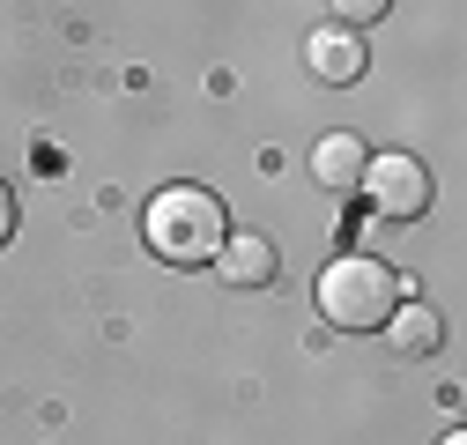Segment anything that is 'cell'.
<instances>
[{
  "label": "cell",
  "instance_id": "52a82bcc",
  "mask_svg": "<svg viewBox=\"0 0 467 445\" xmlns=\"http://www.w3.org/2000/svg\"><path fill=\"white\" fill-rule=\"evenodd\" d=\"M393 349H408V357H431L438 342H445V326H438V312L431 305H393Z\"/></svg>",
  "mask_w": 467,
  "mask_h": 445
},
{
  "label": "cell",
  "instance_id": "7a4b0ae2",
  "mask_svg": "<svg viewBox=\"0 0 467 445\" xmlns=\"http://www.w3.org/2000/svg\"><path fill=\"white\" fill-rule=\"evenodd\" d=\"M393 305H400V274H393L386 260L341 253V260L319 274V312H327V326H341V334H371V326H386Z\"/></svg>",
  "mask_w": 467,
  "mask_h": 445
},
{
  "label": "cell",
  "instance_id": "ba28073f",
  "mask_svg": "<svg viewBox=\"0 0 467 445\" xmlns=\"http://www.w3.org/2000/svg\"><path fill=\"white\" fill-rule=\"evenodd\" d=\"M386 8H393V0H334V16H341L348 30H364V23H379Z\"/></svg>",
  "mask_w": 467,
  "mask_h": 445
},
{
  "label": "cell",
  "instance_id": "6da1fadb",
  "mask_svg": "<svg viewBox=\"0 0 467 445\" xmlns=\"http://www.w3.org/2000/svg\"><path fill=\"white\" fill-rule=\"evenodd\" d=\"M141 238H149V253L171 260V267H201V260L223 253L230 215H223V201H215L208 186H163V193L149 201V215H141Z\"/></svg>",
  "mask_w": 467,
  "mask_h": 445
},
{
  "label": "cell",
  "instance_id": "30bf717a",
  "mask_svg": "<svg viewBox=\"0 0 467 445\" xmlns=\"http://www.w3.org/2000/svg\"><path fill=\"white\" fill-rule=\"evenodd\" d=\"M445 445H467V438H460V430H452V438H445Z\"/></svg>",
  "mask_w": 467,
  "mask_h": 445
},
{
  "label": "cell",
  "instance_id": "9c48e42d",
  "mask_svg": "<svg viewBox=\"0 0 467 445\" xmlns=\"http://www.w3.org/2000/svg\"><path fill=\"white\" fill-rule=\"evenodd\" d=\"M8 238H16V193L0 186V245H8Z\"/></svg>",
  "mask_w": 467,
  "mask_h": 445
},
{
  "label": "cell",
  "instance_id": "277c9868",
  "mask_svg": "<svg viewBox=\"0 0 467 445\" xmlns=\"http://www.w3.org/2000/svg\"><path fill=\"white\" fill-rule=\"evenodd\" d=\"M364 60H371V45L348 30V23H327V30H312L305 37V67L319 75V82H364Z\"/></svg>",
  "mask_w": 467,
  "mask_h": 445
},
{
  "label": "cell",
  "instance_id": "8992f818",
  "mask_svg": "<svg viewBox=\"0 0 467 445\" xmlns=\"http://www.w3.org/2000/svg\"><path fill=\"white\" fill-rule=\"evenodd\" d=\"M364 163H371V149H364L357 134H327V141L312 149V179H319L327 193H357Z\"/></svg>",
  "mask_w": 467,
  "mask_h": 445
},
{
  "label": "cell",
  "instance_id": "3957f363",
  "mask_svg": "<svg viewBox=\"0 0 467 445\" xmlns=\"http://www.w3.org/2000/svg\"><path fill=\"white\" fill-rule=\"evenodd\" d=\"M357 186H364V201H371L379 222H423V208H431V171L416 156H400V149L371 156Z\"/></svg>",
  "mask_w": 467,
  "mask_h": 445
},
{
  "label": "cell",
  "instance_id": "5b68a950",
  "mask_svg": "<svg viewBox=\"0 0 467 445\" xmlns=\"http://www.w3.org/2000/svg\"><path fill=\"white\" fill-rule=\"evenodd\" d=\"M223 283H238V290H267L275 274H282V253H275V238H260V231H238V238H223Z\"/></svg>",
  "mask_w": 467,
  "mask_h": 445
}]
</instances>
